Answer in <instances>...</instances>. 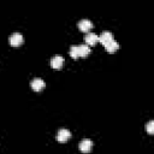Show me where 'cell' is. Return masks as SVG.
Returning a JSON list of instances; mask_svg holds the SVG:
<instances>
[{
  "label": "cell",
  "mask_w": 154,
  "mask_h": 154,
  "mask_svg": "<svg viewBox=\"0 0 154 154\" xmlns=\"http://www.w3.org/2000/svg\"><path fill=\"white\" fill-rule=\"evenodd\" d=\"M70 137H71V132L67 129H60L57 132V136H55L57 141H59V142H66Z\"/></svg>",
  "instance_id": "6da1fadb"
},
{
  "label": "cell",
  "mask_w": 154,
  "mask_h": 154,
  "mask_svg": "<svg viewBox=\"0 0 154 154\" xmlns=\"http://www.w3.org/2000/svg\"><path fill=\"white\" fill-rule=\"evenodd\" d=\"M78 147H79V150H81V152H83V153H89V152L91 150V147H93V141L89 140V138H84V140H82V141L79 142Z\"/></svg>",
  "instance_id": "7a4b0ae2"
},
{
  "label": "cell",
  "mask_w": 154,
  "mask_h": 154,
  "mask_svg": "<svg viewBox=\"0 0 154 154\" xmlns=\"http://www.w3.org/2000/svg\"><path fill=\"white\" fill-rule=\"evenodd\" d=\"M114 38H113V34L111 32V31H102L100 35H99V41L103 45V46H106L107 43H109L111 41H113Z\"/></svg>",
  "instance_id": "3957f363"
},
{
  "label": "cell",
  "mask_w": 154,
  "mask_h": 154,
  "mask_svg": "<svg viewBox=\"0 0 154 154\" xmlns=\"http://www.w3.org/2000/svg\"><path fill=\"white\" fill-rule=\"evenodd\" d=\"M23 43V35L20 32H13L10 36V45L13 47H17Z\"/></svg>",
  "instance_id": "277c9868"
},
{
  "label": "cell",
  "mask_w": 154,
  "mask_h": 154,
  "mask_svg": "<svg viewBox=\"0 0 154 154\" xmlns=\"http://www.w3.org/2000/svg\"><path fill=\"white\" fill-rule=\"evenodd\" d=\"M30 85H31L32 90H35V91H40V90H42V89L46 87V83H45V81L41 79V78H34V79L31 81Z\"/></svg>",
  "instance_id": "5b68a950"
},
{
  "label": "cell",
  "mask_w": 154,
  "mask_h": 154,
  "mask_svg": "<svg viewBox=\"0 0 154 154\" xmlns=\"http://www.w3.org/2000/svg\"><path fill=\"white\" fill-rule=\"evenodd\" d=\"M84 40H85V45L94 46L99 41V35H96L95 32H87V35L84 36Z\"/></svg>",
  "instance_id": "8992f818"
},
{
  "label": "cell",
  "mask_w": 154,
  "mask_h": 154,
  "mask_svg": "<svg viewBox=\"0 0 154 154\" xmlns=\"http://www.w3.org/2000/svg\"><path fill=\"white\" fill-rule=\"evenodd\" d=\"M91 28H93V23H91L89 19H81V20L78 22V29H79L81 31L88 32Z\"/></svg>",
  "instance_id": "52a82bcc"
},
{
  "label": "cell",
  "mask_w": 154,
  "mask_h": 154,
  "mask_svg": "<svg viewBox=\"0 0 154 154\" xmlns=\"http://www.w3.org/2000/svg\"><path fill=\"white\" fill-rule=\"evenodd\" d=\"M63 64H64V58H63L61 55H54V57L51 59V66H52L53 69L59 70V69H61Z\"/></svg>",
  "instance_id": "ba28073f"
},
{
  "label": "cell",
  "mask_w": 154,
  "mask_h": 154,
  "mask_svg": "<svg viewBox=\"0 0 154 154\" xmlns=\"http://www.w3.org/2000/svg\"><path fill=\"white\" fill-rule=\"evenodd\" d=\"M77 51H78V58H79V57H81V58H84V57H87V55L90 53V47H89L88 45H85V43L78 45V46H77Z\"/></svg>",
  "instance_id": "9c48e42d"
},
{
  "label": "cell",
  "mask_w": 154,
  "mask_h": 154,
  "mask_svg": "<svg viewBox=\"0 0 154 154\" xmlns=\"http://www.w3.org/2000/svg\"><path fill=\"white\" fill-rule=\"evenodd\" d=\"M105 48H106V51H107L108 53H113V52H116V51L119 48V43H118L116 40H113V41H111L109 43H107V45L105 46Z\"/></svg>",
  "instance_id": "30bf717a"
},
{
  "label": "cell",
  "mask_w": 154,
  "mask_h": 154,
  "mask_svg": "<svg viewBox=\"0 0 154 154\" xmlns=\"http://www.w3.org/2000/svg\"><path fill=\"white\" fill-rule=\"evenodd\" d=\"M70 55H71V58H73V59H77V58H78L77 46H71V47H70Z\"/></svg>",
  "instance_id": "8fae6325"
},
{
  "label": "cell",
  "mask_w": 154,
  "mask_h": 154,
  "mask_svg": "<svg viewBox=\"0 0 154 154\" xmlns=\"http://www.w3.org/2000/svg\"><path fill=\"white\" fill-rule=\"evenodd\" d=\"M146 129H147V132H148L149 135H153V134H154V120L148 122Z\"/></svg>",
  "instance_id": "7c38bea8"
}]
</instances>
